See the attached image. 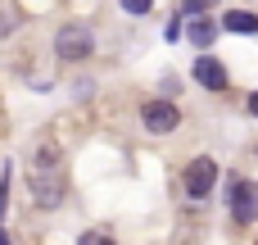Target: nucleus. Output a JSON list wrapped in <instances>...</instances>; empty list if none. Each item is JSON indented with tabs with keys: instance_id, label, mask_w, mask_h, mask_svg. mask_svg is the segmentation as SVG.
I'll return each mask as SVG.
<instances>
[{
	"instance_id": "1",
	"label": "nucleus",
	"mask_w": 258,
	"mask_h": 245,
	"mask_svg": "<svg viewBox=\"0 0 258 245\" xmlns=\"http://www.w3.org/2000/svg\"><path fill=\"white\" fill-rule=\"evenodd\" d=\"M32 195H36L41 209H54L63 200V164H59L54 145H41L32 155Z\"/></svg>"
},
{
	"instance_id": "2",
	"label": "nucleus",
	"mask_w": 258,
	"mask_h": 245,
	"mask_svg": "<svg viewBox=\"0 0 258 245\" xmlns=\"http://www.w3.org/2000/svg\"><path fill=\"white\" fill-rule=\"evenodd\" d=\"M54 50H59L63 64H77V59H91V55H95V36H91L86 23H68V27H59V36H54Z\"/></svg>"
},
{
	"instance_id": "3",
	"label": "nucleus",
	"mask_w": 258,
	"mask_h": 245,
	"mask_svg": "<svg viewBox=\"0 0 258 245\" xmlns=\"http://www.w3.org/2000/svg\"><path fill=\"white\" fill-rule=\"evenodd\" d=\"M141 123H145V132H154V136H168V132H177V123H181V109H177L172 100H145V105H141Z\"/></svg>"
},
{
	"instance_id": "4",
	"label": "nucleus",
	"mask_w": 258,
	"mask_h": 245,
	"mask_svg": "<svg viewBox=\"0 0 258 245\" xmlns=\"http://www.w3.org/2000/svg\"><path fill=\"white\" fill-rule=\"evenodd\" d=\"M213 182H218V164H213L209 155H200V159H190V164H186L181 186H186V195H190V200H204V195L213 191Z\"/></svg>"
},
{
	"instance_id": "5",
	"label": "nucleus",
	"mask_w": 258,
	"mask_h": 245,
	"mask_svg": "<svg viewBox=\"0 0 258 245\" xmlns=\"http://www.w3.org/2000/svg\"><path fill=\"white\" fill-rule=\"evenodd\" d=\"M231 218L245 227V223H258V182H236L231 186Z\"/></svg>"
},
{
	"instance_id": "6",
	"label": "nucleus",
	"mask_w": 258,
	"mask_h": 245,
	"mask_svg": "<svg viewBox=\"0 0 258 245\" xmlns=\"http://www.w3.org/2000/svg\"><path fill=\"white\" fill-rule=\"evenodd\" d=\"M190 77H195L204 91H227V68H222V59H213V55H200L195 68H190Z\"/></svg>"
},
{
	"instance_id": "7",
	"label": "nucleus",
	"mask_w": 258,
	"mask_h": 245,
	"mask_svg": "<svg viewBox=\"0 0 258 245\" xmlns=\"http://www.w3.org/2000/svg\"><path fill=\"white\" fill-rule=\"evenodd\" d=\"M213 36H218V23H213L209 14L186 18V41H190V45H213Z\"/></svg>"
},
{
	"instance_id": "8",
	"label": "nucleus",
	"mask_w": 258,
	"mask_h": 245,
	"mask_svg": "<svg viewBox=\"0 0 258 245\" xmlns=\"http://www.w3.org/2000/svg\"><path fill=\"white\" fill-rule=\"evenodd\" d=\"M222 27L236 32V36H258V14H249V9H227L222 14Z\"/></svg>"
},
{
	"instance_id": "9",
	"label": "nucleus",
	"mask_w": 258,
	"mask_h": 245,
	"mask_svg": "<svg viewBox=\"0 0 258 245\" xmlns=\"http://www.w3.org/2000/svg\"><path fill=\"white\" fill-rule=\"evenodd\" d=\"M77 245H113V236H104V232H82Z\"/></svg>"
},
{
	"instance_id": "10",
	"label": "nucleus",
	"mask_w": 258,
	"mask_h": 245,
	"mask_svg": "<svg viewBox=\"0 0 258 245\" xmlns=\"http://www.w3.org/2000/svg\"><path fill=\"white\" fill-rule=\"evenodd\" d=\"M150 5H154V0H122V9H127L132 18H141V14H150Z\"/></svg>"
},
{
	"instance_id": "11",
	"label": "nucleus",
	"mask_w": 258,
	"mask_h": 245,
	"mask_svg": "<svg viewBox=\"0 0 258 245\" xmlns=\"http://www.w3.org/2000/svg\"><path fill=\"white\" fill-rule=\"evenodd\" d=\"M249 114H254V118H258V91H254V95H249Z\"/></svg>"
},
{
	"instance_id": "12",
	"label": "nucleus",
	"mask_w": 258,
	"mask_h": 245,
	"mask_svg": "<svg viewBox=\"0 0 258 245\" xmlns=\"http://www.w3.org/2000/svg\"><path fill=\"white\" fill-rule=\"evenodd\" d=\"M0 245H5V232H0Z\"/></svg>"
}]
</instances>
